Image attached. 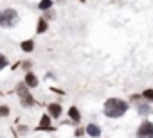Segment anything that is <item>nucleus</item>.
Segmentation results:
<instances>
[{
  "label": "nucleus",
  "instance_id": "6e6552de",
  "mask_svg": "<svg viewBox=\"0 0 153 138\" xmlns=\"http://www.w3.org/2000/svg\"><path fill=\"white\" fill-rule=\"evenodd\" d=\"M68 115H70V118H72L76 124H78V122H79V118H81V117H79V111H78V108H74V106L68 109Z\"/></svg>",
  "mask_w": 153,
  "mask_h": 138
},
{
  "label": "nucleus",
  "instance_id": "dca6fc26",
  "mask_svg": "<svg viewBox=\"0 0 153 138\" xmlns=\"http://www.w3.org/2000/svg\"><path fill=\"white\" fill-rule=\"evenodd\" d=\"M7 65V59H6V56H2V54H0V70H2V68Z\"/></svg>",
  "mask_w": 153,
  "mask_h": 138
},
{
  "label": "nucleus",
  "instance_id": "f257e3e1",
  "mask_svg": "<svg viewBox=\"0 0 153 138\" xmlns=\"http://www.w3.org/2000/svg\"><path fill=\"white\" fill-rule=\"evenodd\" d=\"M126 111H128V104L121 99H108L105 102V115L110 117V118L123 117Z\"/></svg>",
  "mask_w": 153,
  "mask_h": 138
},
{
  "label": "nucleus",
  "instance_id": "20e7f679",
  "mask_svg": "<svg viewBox=\"0 0 153 138\" xmlns=\"http://www.w3.org/2000/svg\"><path fill=\"white\" fill-rule=\"evenodd\" d=\"M16 92H18V95H20L24 106H33V104H34V101H33V97H31V93H29V90H27L25 84H18Z\"/></svg>",
  "mask_w": 153,
  "mask_h": 138
},
{
  "label": "nucleus",
  "instance_id": "0eeeda50",
  "mask_svg": "<svg viewBox=\"0 0 153 138\" xmlns=\"http://www.w3.org/2000/svg\"><path fill=\"white\" fill-rule=\"evenodd\" d=\"M49 113H51L54 118H58V117L61 115V106H59V104H51V106H49Z\"/></svg>",
  "mask_w": 153,
  "mask_h": 138
},
{
  "label": "nucleus",
  "instance_id": "39448f33",
  "mask_svg": "<svg viewBox=\"0 0 153 138\" xmlns=\"http://www.w3.org/2000/svg\"><path fill=\"white\" fill-rule=\"evenodd\" d=\"M87 134L97 138V136H101V127L96 126V124H88V126H87Z\"/></svg>",
  "mask_w": 153,
  "mask_h": 138
},
{
  "label": "nucleus",
  "instance_id": "f03ea898",
  "mask_svg": "<svg viewBox=\"0 0 153 138\" xmlns=\"http://www.w3.org/2000/svg\"><path fill=\"white\" fill-rule=\"evenodd\" d=\"M18 22V13L15 9H6L0 13V25L2 27H15Z\"/></svg>",
  "mask_w": 153,
  "mask_h": 138
},
{
  "label": "nucleus",
  "instance_id": "7ed1b4c3",
  "mask_svg": "<svg viewBox=\"0 0 153 138\" xmlns=\"http://www.w3.org/2000/svg\"><path fill=\"white\" fill-rule=\"evenodd\" d=\"M137 138H153V124L151 122H142L137 129Z\"/></svg>",
  "mask_w": 153,
  "mask_h": 138
},
{
  "label": "nucleus",
  "instance_id": "2eb2a0df",
  "mask_svg": "<svg viewBox=\"0 0 153 138\" xmlns=\"http://www.w3.org/2000/svg\"><path fill=\"white\" fill-rule=\"evenodd\" d=\"M0 115H2V117H7V115H9V108H7V106H0Z\"/></svg>",
  "mask_w": 153,
  "mask_h": 138
},
{
  "label": "nucleus",
  "instance_id": "f8f14e48",
  "mask_svg": "<svg viewBox=\"0 0 153 138\" xmlns=\"http://www.w3.org/2000/svg\"><path fill=\"white\" fill-rule=\"evenodd\" d=\"M49 124H51L49 115H43V117H42V124H40V127H38V129H45V127H49Z\"/></svg>",
  "mask_w": 153,
  "mask_h": 138
},
{
  "label": "nucleus",
  "instance_id": "1a4fd4ad",
  "mask_svg": "<svg viewBox=\"0 0 153 138\" xmlns=\"http://www.w3.org/2000/svg\"><path fill=\"white\" fill-rule=\"evenodd\" d=\"M33 48H34V41H33V40L22 41V50H24V52H33Z\"/></svg>",
  "mask_w": 153,
  "mask_h": 138
},
{
  "label": "nucleus",
  "instance_id": "9b49d317",
  "mask_svg": "<svg viewBox=\"0 0 153 138\" xmlns=\"http://www.w3.org/2000/svg\"><path fill=\"white\" fill-rule=\"evenodd\" d=\"M45 31H47V22H45V20H38L36 32H45Z\"/></svg>",
  "mask_w": 153,
  "mask_h": 138
},
{
  "label": "nucleus",
  "instance_id": "423d86ee",
  "mask_svg": "<svg viewBox=\"0 0 153 138\" xmlns=\"http://www.w3.org/2000/svg\"><path fill=\"white\" fill-rule=\"evenodd\" d=\"M25 84H27V86H31V88H34V86H38V79H36V76L29 72V74L25 76Z\"/></svg>",
  "mask_w": 153,
  "mask_h": 138
},
{
  "label": "nucleus",
  "instance_id": "ddd939ff",
  "mask_svg": "<svg viewBox=\"0 0 153 138\" xmlns=\"http://www.w3.org/2000/svg\"><path fill=\"white\" fill-rule=\"evenodd\" d=\"M142 97H144L146 101H153V88L144 90V92H142Z\"/></svg>",
  "mask_w": 153,
  "mask_h": 138
},
{
  "label": "nucleus",
  "instance_id": "9d476101",
  "mask_svg": "<svg viewBox=\"0 0 153 138\" xmlns=\"http://www.w3.org/2000/svg\"><path fill=\"white\" fill-rule=\"evenodd\" d=\"M38 7H40L42 11H47L49 7H52V0H42V2L38 4Z\"/></svg>",
  "mask_w": 153,
  "mask_h": 138
},
{
  "label": "nucleus",
  "instance_id": "4468645a",
  "mask_svg": "<svg viewBox=\"0 0 153 138\" xmlns=\"http://www.w3.org/2000/svg\"><path fill=\"white\" fill-rule=\"evenodd\" d=\"M139 113H140V115H144V113L148 115V113H149V106H148V104H140V106H139Z\"/></svg>",
  "mask_w": 153,
  "mask_h": 138
}]
</instances>
